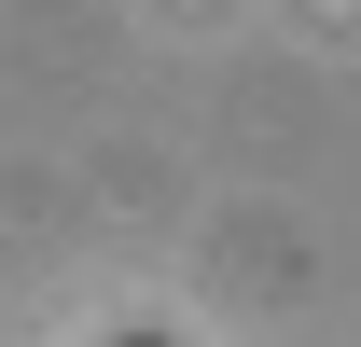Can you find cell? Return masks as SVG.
<instances>
[{
    "instance_id": "obj_1",
    "label": "cell",
    "mask_w": 361,
    "mask_h": 347,
    "mask_svg": "<svg viewBox=\"0 0 361 347\" xmlns=\"http://www.w3.org/2000/svg\"><path fill=\"white\" fill-rule=\"evenodd\" d=\"M126 347H167V334H126Z\"/></svg>"
}]
</instances>
